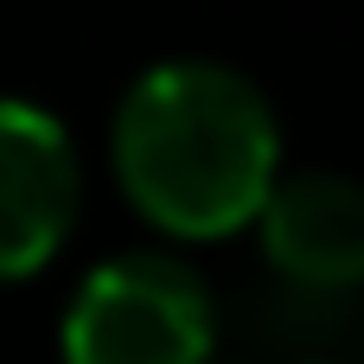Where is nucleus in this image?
<instances>
[{"mask_svg":"<svg viewBox=\"0 0 364 364\" xmlns=\"http://www.w3.org/2000/svg\"><path fill=\"white\" fill-rule=\"evenodd\" d=\"M109 154L134 211L192 243L256 224L282 179L269 96L218 58H166L141 70L115 109Z\"/></svg>","mask_w":364,"mask_h":364,"instance_id":"nucleus-1","label":"nucleus"},{"mask_svg":"<svg viewBox=\"0 0 364 364\" xmlns=\"http://www.w3.org/2000/svg\"><path fill=\"white\" fill-rule=\"evenodd\" d=\"M218 301L166 250H128L83 275L64 314V364H211Z\"/></svg>","mask_w":364,"mask_h":364,"instance_id":"nucleus-2","label":"nucleus"},{"mask_svg":"<svg viewBox=\"0 0 364 364\" xmlns=\"http://www.w3.org/2000/svg\"><path fill=\"white\" fill-rule=\"evenodd\" d=\"M77 224V147L38 102L0 96V282L58 256Z\"/></svg>","mask_w":364,"mask_h":364,"instance_id":"nucleus-3","label":"nucleus"},{"mask_svg":"<svg viewBox=\"0 0 364 364\" xmlns=\"http://www.w3.org/2000/svg\"><path fill=\"white\" fill-rule=\"evenodd\" d=\"M275 282L314 294H364V186L352 173H282L256 211Z\"/></svg>","mask_w":364,"mask_h":364,"instance_id":"nucleus-4","label":"nucleus"},{"mask_svg":"<svg viewBox=\"0 0 364 364\" xmlns=\"http://www.w3.org/2000/svg\"><path fill=\"white\" fill-rule=\"evenodd\" d=\"M282 364H358V358H282Z\"/></svg>","mask_w":364,"mask_h":364,"instance_id":"nucleus-5","label":"nucleus"}]
</instances>
